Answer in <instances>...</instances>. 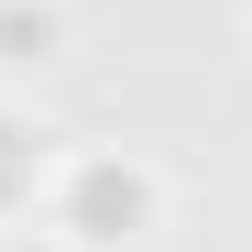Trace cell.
<instances>
[{
	"mask_svg": "<svg viewBox=\"0 0 252 252\" xmlns=\"http://www.w3.org/2000/svg\"><path fill=\"white\" fill-rule=\"evenodd\" d=\"M55 187V154H44V132H33L22 110H0V208H33Z\"/></svg>",
	"mask_w": 252,
	"mask_h": 252,
	"instance_id": "cell-3",
	"label": "cell"
},
{
	"mask_svg": "<svg viewBox=\"0 0 252 252\" xmlns=\"http://www.w3.org/2000/svg\"><path fill=\"white\" fill-rule=\"evenodd\" d=\"M66 55V0H0V66H55Z\"/></svg>",
	"mask_w": 252,
	"mask_h": 252,
	"instance_id": "cell-2",
	"label": "cell"
},
{
	"mask_svg": "<svg viewBox=\"0 0 252 252\" xmlns=\"http://www.w3.org/2000/svg\"><path fill=\"white\" fill-rule=\"evenodd\" d=\"M143 220H154V164H132V154L55 164V241L110 252V241H143Z\"/></svg>",
	"mask_w": 252,
	"mask_h": 252,
	"instance_id": "cell-1",
	"label": "cell"
}]
</instances>
